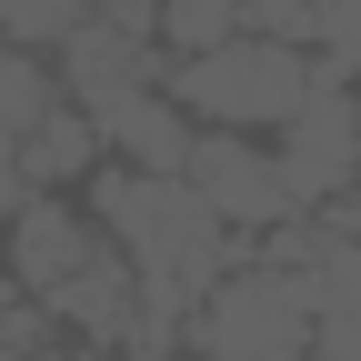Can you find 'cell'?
I'll use <instances>...</instances> for the list:
<instances>
[{"label": "cell", "instance_id": "1", "mask_svg": "<svg viewBox=\"0 0 361 361\" xmlns=\"http://www.w3.org/2000/svg\"><path fill=\"white\" fill-rule=\"evenodd\" d=\"M311 90H322V61L291 51V40H261V30H241L231 51L171 61V101L201 130H251V141H281L311 111Z\"/></svg>", "mask_w": 361, "mask_h": 361}, {"label": "cell", "instance_id": "2", "mask_svg": "<svg viewBox=\"0 0 361 361\" xmlns=\"http://www.w3.org/2000/svg\"><path fill=\"white\" fill-rule=\"evenodd\" d=\"M311 341H322V311H311V291L291 281V271H271V261L221 271V291L191 322L201 361H301Z\"/></svg>", "mask_w": 361, "mask_h": 361}, {"label": "cell", "instance_id": "3", "mask_svg": "<svg viewBox=\"0 0 361 361\" xmlns=\"http://www.w3.org/2000/svg\"><path fill=\"white\" fill-rule=\"evenodd\" d=\"M201 191V211L221 221L231 241H271L291 221V180H281V151L251 141V130H201L191 141V171H180Z\"/></svg>", "mask_w": 361, "mask_h": 361}, {"label": "cell", "instance_id": "4", "mask_svg": "<svg viewBox=\"0 0 361 361\" xmlns=\"http://www.w3.org/2000/svg\"><path fill=\"white\" fill-rule=\"evenodd\" d=\"M101 251H111V231H101V211L80 191H51V201H30V211L0 221V271H11V291H30V301H61Z\"/></svg>", "mask_w": 361, "mask_h": 361}, {"label": "cell", "instance_id": "5", "mask_svg": "<svg viewBox=\"0 0 361 361\" xmlns=\"http://www.w3.org/2000/svg\"><path fill=\"white\" fill-rule=\"evenodd\" d=\"M61 90L90 111V101H121V90H171V51H161V11H121L101 0L71 51H61Z\"/></svg>", "mask_w": 361, "mask_h": 361}, {"label": "cell", "instance_id": "6", "mask_svg": "<svg viewBox=\"0 0 361 361\" xmlns=\"http://www.w3.org/2000/svg\"><path fill=\"white\" fill-rule=\"evenodd\" d=\"M90 121H101L111 171H151V180H180V171H191L201 121L180 111L171 90H121V101H90Z\"/></svg>", "mask_w": 361, "mask_h": 361}, {"label": "cell", "instance_id": "7", "mask_svg": "<svg viewBox=\"0 0 361 361\" xmlns=\"http://www.w3.org/2000/svg\"><path fill=\"white\" fill-rule=\"evenodd\" d=\"M101 171H111V151H101V121H90L80 101L51 111V121L20 141V180H30V201H51V191H90Z\"/></svg>", "mask_w": 361, "mask_h": 361}, {"label": "cell", "instance_id": "8", "mask_svg": "<svg viewBox=\"0 0 361 361\" xmlns=\"http://www.w3.org/2000/svg\"><path fill=\"white\" fill-rule=\"evenodd\" d=\"M51 111H71L61 61H40V51H0V141H30Z\"/></svg>", "mask_w": 361, "mask_h": 361}, {"label": "cell", "instance_id": "9", "mask_svg": "<svg viewBox=\"0 0 361 361\" xmlns=\"http://www.w3.org/2000/svg\"><path fill=\"white\" fill-rule=\"evenodd\" d=\"M101 11V0H0V40L11 51H40V61H61L71 51V30Z\"/></svg>", "mask_w": 361, "mask_h": 361}, {"label": "cell", "instance_id": "10", "mask_svg": "<svg viewBox=\"0 0 361 361\" xmlns=\"http://www.w3.org/2000/svg\"><path fill=\"white\" fill-rule=\"evenodd\" d=\"M231 40H241V0H161V51L171 61L231 51Z\"/></svg>", "mask_w": 361, "mask_h": 361}, {"label": "cell", "instance_id": "11", "mask_svg": "<svg viewBox=\"0 0 361 361\" xmlns=\"http://www.w3.org/2000/svg\"><path fill=\"white\" fill-rule=\"evenodd\" d=\"M121 11H161V0H121Z\"/></svg>", "mask_w": 361, "mask_h": 361}, {"label": "cell", "instance_id": "12", "mask_svg": "<svg viewBox=\"0 0 361 361\" xmlns=\"http://www.w3.org/2000/svg\"><path fill=\"white\" fill-rule=\"evenodd\" d=\"M351 201H361V161H351Z\"/></svg>", "mask_w": 361, "mask_h": 361}, {"label": "cell", "instance_id": "13", "mask_svg": "<svg viewBox=\"0 0 361 361\" xmlns=\"http://www.w3.org/2000/svg\"><path fill=\"white\" fill-rule=\"evenodd\" d=\"M301 361H331V351H301Z\"/></svg>", "mask_w": 361, "mask_h": 361}]
</instances>
